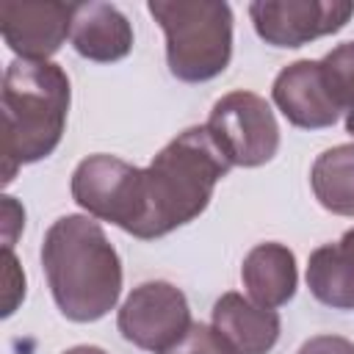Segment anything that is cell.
<instances>
[{
    "label": "cell",
    "mask_w": 354,
    "mask_h": 354,
    "mask_svg": "<svg viewBox=\"0 0 354 354\" xmlns=\"http://www.w3.org/2000/svg\"><path fill=\"white\" fill-rule=\"evenodd\" d=\"M72 199L88 216L136 235L141 221V169L113 155H88L72 174Z\"/></svg>",
    "instance_id": "6"
},
{
    "label": "cell",
    "mask_w": 354,
    "mask_h": 354,
    "mask_svg": "<svg viewBox=\"0 0 354 354\" xmlns=\"http://www.w3.org/2000/svg\"><path fill=\"white\" fill-rule=\"evenodd\" d=\"M241 279L252 301L263 307H282L293 299L299 271L296 257L285 243H257L241 266Z\"/></svg>",
    "instance_id": "13"
},
{
    "label": "cell",
    "mask_w": 354,
    "mask_h": 354,
    "mask_svg": "<svg viewBox=\"0 0 354 354\" xmlns=\"http://www.w3.org/2000/svg\"><path fill=\"white\" fill-rule=\"evenodd\" d=\"M326 83L340 111H346V133L354 136V41L337 44L332 53L321 58Z\"/></svg>",
    "instance_id": "16"
},
{
    "label": "cell",
    "mask_w": 354,
    "mask_h": 354,
    "mask_svg": "<svg viewBox=\"0 0 354 354\" xmlns=\"http://www.w3.org/2000/svg\"><path fill=\"white\" fill-rule=\"evenodd\" d=\"M257 36L271 47H301L337 33L354 17L351 0H254L249 6Z\"/></svg>",
    "instance_id": "8"
},
{
    "label": "cell",
    "mask_w": 354,
    "mask_h": 354,
    "mask_svg": "<svg viewBox=\"0 0 354 354\" xmlns=\"http://www.w3.org/2000/svg\"><path fill=\"white\" fill-rule=\"evenodd\" d=\"M310 185L321 207L335 216H354V144L321 152L313 163Z\"/></svg>",
    "instance_id": "15"
},
{
    "label": "cell",
    "mask_w": 354,
    "mask_h": 354,
    "mask_svg": "<svg viewBox=\"0 0 354 354\" xmlns=\"http://www.w3.org/2000/svg\"><path fill=\"white\" fill-rule=\"evenodd\" d=\"M296 354H354V343L340 335H315L304 340Z\"/></svg>",
    "instance_id": "20"
},
{
    "label": "cell",
    "mask_w": 354,
    "mask_h": 354,
    "mask_svg": "<svg viewBox=\"0 0 354 354\" xmlns=\"http://www.w3.org/2000/svg\"><path fill=\"white\" fill-rule=\"evenodd\" d=\"M75 6L66 3H0V33L3 41L25 61H47L61 50L72 33Z\"/></svg>",
    "instance_id": "9"
},
{
    "label": "cell",
    "mask_w": 354,
    "mask_h": 354,
    "mask_svg": "<svg viewBox=\"0 0 354 354\" xmlns=\"http://www.w3.org/2000/svg\"><path fill=\"white\" fill-rule=\"evenodd\" d=\"M205 127L232 166H263L279 149V124L274 111L263 97L243 88L216 100Z\"/></svg>",
    "instance_id": "5"
},
{
    "label": "cell",
    "mask_w": 354,
    "mask_h": 354,
    "mask_svg": "<svg viewBox=\"0 0 354 354\" xmlns=\"http://www.w3.org/2000/svg\"><path fill=\"white\" fill-rule=\"evenodd\" d=\"M307 288L332 310H354V230L310 254Z\"/></svg>",
    "instance_id": "14"
},
{
    "label": "cell",
    "mask_w": 354,
    "mask_h": 354,
    "mask_svg": "<svg viewBox=\"0 0 354 354\" xmlns=\"http://www.w3.org/2000/svg\"><path fill=\"white\" fill-rule=\"evenodd\" d=\"M69 39L77 55L97 64H113L130 55L133 25L111 3H77L72 14Z\"/></svg>",
    "instance_id": "12"
},
{
    "label": "cell",
    "mask_w": 354,
    "mask_h": 354,
    "mask_svg": "<svg viewBox=\"0 0 354 354\" xmlns=\"http://www.w3.org/2000/svg\"><path fill=\"white\" fill-rule=\"evenodd\" d=\"M163 354H230V348L218 340L213 326L205 324H191V329Z\"/></svg>",
    "instance_id": "17"
},
{
    "label": "cell",
    "mask_w": 354,
    "mask_h": 354,
    "mask_svg": "<svg viewBox=\"0 0 354 354\" xmlns=\"http://www.w3.org/2000/svg\"><path fill=\"white\" fill-rule=\"evenodd\" d=\"M213 332L230 354H268L279 340V315L230 290L213 304Z\"/></svg>",
    "instance_id": "11"
},
{
    "label": "cell",
    "mask_w": 354,
    "mask_h": 354,
    "mask_svg": "<svg viewBox=\"0 0 354 354\" xmlns=\"http://www.w3.org/2000/svg\"><path fill=\"white\" fill-rule=\"evenodd\" d=\"M271 97L282 111V116L304 130L332 127L343 113L337 100L332 97L321 61H310V58L288 64L277 75Z\"/></svg>",
    "instance_id": "10"
},
{
    "label": "cell",
    "mask_w": 354,
    "mask_h": 354,
    "mask_svg": "<svg viewBox=\"0 0 354 354\" xmlns=\"http://www.w3.org/2000/svg\"><path fill=\"white\" fill-rule=\"evenodd\" d=\"M25 299V274L11 249H3V315H11Z\"/></svg>",
    "instance_id": "18"
},
{
    "label": "cell",
    "mask_w": 354,
    "mask_h": 354,
    "mask_svg": "<svg viewBox=\"0 0 354 354\" xmlns=\"http://www.w3.org/2000/svg\"><path fill=\"white\" fill-rule=\"evenodd\" d=\"M64 354H108V351H102V348H97V346H75V348H69V351H64Z\"/></svg>",
    "instance_id": "21"
},
{
    "label": "cell",
    "mask_w": 354,
    "mask_h": 354,
    "mask_svg": "<svg viewBox=\"0 0 354 354\" xmlns=\"http://www.w3.org/2000/svg\"><path fill=\"white\" fill-rule=\"evenodd\" d=\"M69 113V77L53 61L17 58L3 75V183L55 152Z\"/></svg>",
    "instance_id": "3"
},
{
    "label": "cell",
    "mask_w": 354,
    "mask_h": 354,
    "mask_svg": "<svg viewBox=\"0 0 354 354\" xmlns=\"http://www.w3.org/2000/svg\"><path fill=\"white\" fill-rule=\"evenodd\" d=\"M149 14L166 33L169 72L185 83L221 75L232 58V8L213 0H149Z\"/></svg>",
    "instance_id": "4"
},
{
    "label": "cell",
    "mask_w": 354,
    "mask_h": 354,
    "mask_svg": "<svg viewBox=\"0 0 354 354\" xmlns=\"http://www.w3.org/2000/svg\"><path fill=\"white\" fill-rule=\"evenodd\" d=\"M230 169V158L205 124L183 130L141 169V221L136 238L155 241L194 221Z\"/></svg>",
    "instance_id": "1"
},
{
    "label": "cell",
    "mask_w": 354,
    "mask_h": 354,
    "mask_svg": "<svg viewBox=\"0 0 354 354\" xmlns=\"http://www.w3.org/2000/svg\"><path fill=\"white\" fill-rule=\"evenodd\" d=\"M119 332L144 351L163 354L191 329L185 293L171 282H141L119 307Z\"/></svg>",
    "instance_id": "7"
},
{
    "label": "cell",
    "mask_w": 354,
    "mask_h": 354,
    "mask_svg": "<svg viewBox=\"0 0 354 354\" xmlns=\"http://www.w3.org/2000/svg\"><path fill=\"white\" fill-rule=\"evenodd\" d=\"M41 266L58 310L77 324L108 315L122 293V263L102 227L80 213L61 216L44 235Z\"/></svg>",
    "instance_id": "2"
},
{
    "label": "cell",
    "mask_w": 354,
    "mask_h": 354,
    "mask_svg": "<svg viewBox=\"0 0 354 354\" xmlns=\"http://www.w3.org/2000/svg\"><path fill=\"white\" fill-rule=\"evenodd\" d=\"M0 218H3V249H11L14 241H17V235L25 227V210H22V205L14 196H3V213H0Z\"/></svg>",
    "instance_id": "19"
}]
</instances>
